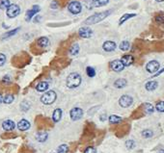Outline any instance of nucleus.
<instances>
[{
	"label": "nucleus",
	"mask_w": 164,
	"mask_h": 153,
	"mask_svg": "<svg viewBox=\"0 0 164 153\" xmlns=\"http://www.w3.org/2000/svg\"><path fill=\"white\" fill-rule=\"evenodd\" d=\"M102 48H103V50H104V51L111 52V51H114L115 49H116V43H115L114 41H105V43H103Z\"/></svg>",
	"instance_id": "9b49d317"
},
{
	"label": "nucleus",
	"mask_w": 164,
	"mask_h": 153,
	"mask_svg": "<svg viewBox=\"0 0 164 153\" xmlns=\"http://www.w3.org/2000/svg\"><path fill=\"white\" fill-rule=\"evenodd\" d=\"M69 146L67 145H61L58 147V153H68Z\"/></svg>",
	"instance_id": "2f4dec72"
},
{
	"label": "nucleus",
	"mask_w": 164,
	"mask_h": 153,
	"mask_svg": "<svg viewBox=\"0 0 164 153\" xmlns=\"http://www.w3.org/2000/svg\"><path fill=\"white\" fill-rule=\"evenodd\" d=\"M157 86H158V83L156 81H149L148 83H146L145 88L149 92H153L157 88Z\"/></svg>",
	"instance_id": "a211bd4d"
},
{
	"label": "nucleus",
	"mask_w": 164,
	"mask_h": 153,
	"mask_svg": "<svg viewBox=\"0 0 164 153\" xmlns=\"http://www.w3.org/2000/svg\"><path fill=\"white\" fill-rule=\"evenodd\" d=\"M19 28H17V29H14V30H12V31L10 32H8V33H6V34H4L2 36V40H5V39H8V38H10L12 37V36H14V35H16L17 34V32H19Z\"/></svg>",
	"instance_id": "393cba45"
},
{
	"label": "nucleus",
	"mask_w": 164,
	"mask_h": 153,
	"mask_svg": "<svg viewBox=\"0 0 164 153\" xmlns=\"http://www.w3.org/2000/svg\"><path fill=\"white\" fill-rule=\"evenodd\" d=\"M10 1L9 0H0V9L4 10V9H7L9 6H10Z\"/></svg>",
	"instance_id": "7c9ffc66"
},
{
	"label": "nucleus",
	"mask_w": 164,
	"mask_h": 153,
	"mask_svg": "<svg viewBox=\"0 0 164 153\" xmlns=\"http://www.w3.org/2000/svg\"><path fill=\"white\" fill-rule=\"evenodd\" d=\"M14 99H15L14 95L11 94H6L5 97H3V102H4V103H6V104H11L12 102L14 101Z\"/></svg>",
	"instance_id": "cd10ccee"
},
{
	"label": "nucleus",
	"mask_w": 164,
	"mask_h": 153,
	"mask_svg": "<svg viewBox=\"0 0 164 153\" xmlns=\"http://www.w3.org/2000/svg\"><path fill=\"white\" fill-rule=\"evenodd\" d=\"M156 108V110L158 111V112L163 113V112H164V101H159V102H157Z\"/></svg>",
	"instance_id": "473e14b6"
},
{
	"label": "nucleus",
	"mask_w": 164,
	"mask_h": 153,
	"mask_svg": "<svg viewBox=\"0 0 164 153\" xmlns=\"http://www.w3.org/2000/svg\"><path fill=\"white\" fill-rule=\"evenodd\" d=\"M78 52H79V45H78L77 43H74V45L69 48V54H71L72 56H74V55H76Z\"/></svg>",
	"instance_id": "b1692460"
},
{
	"label": "nucleus",
	"mask_w": 164,
	"mask_h": 153,
	"mask_svg": "<svg viewBox=\"0 0 164 153\" xmlns=\"http://www.w3.org/2000/svg\"><path fill=\"white\" fill-rule=\"evenodd\" d=\"M78 34H79V36L81 38L88 39L92 36L93 31L89 28V27H81V28L79 29V31H78Z\"/></svg>",
	"instance_id": "9d476101"
},
{
	"label": "nucleus",
	"mask_w": 164,
	"mask_h": 153,
	"mask_svg": "<svg viewBox=\"0 0 164 153\" xmlns=\"http://www.w3.org/2000/svg\"><path fill=\"white\" fill-rule=\"evenodd\" d=\"M110 68L112 70L116 71V72H120L124 68V65L121 60H115V61H112L110 63Z\"/></svg>",
	"instance_id": "1a4fd4ad"
},
{
	"label": "nucleus",
	"mask_w": 164,
	"mask_h": 153,
	"mask_svg": "<svg viewBox=\"0 0 164 153\" xmlns=\"http://www.w3.org/2000/svg\"><path fill=\"white\" fill-rule=\"evenodd\" d=\"M126 84H127V81L126 79H124V78H120V79H117L114 82V86L118 89H122V88H124V87L126 86Z\"/></svg>",
	"instance_id": "aec40b11"
},
{
	"label": "nucleus",
	"mask_w": 164,
	"mask_h": 153,
	"mask_svg": "<svg viewBox=\"0 0 164 153\" xmlns=\"http://www.w3.org/2000/svg\"><path fill=\"white\" fill-rule=\"evenodd\" d=\"M20 13V8L16 4H12L7 8V16L11 19L17 17Z\"/></svg>",
	"instance_id": "20e7f679"
},
{
	"label": "nucleus",
	"mask_w": 164,
	"mask_h": 153,
	"mask_svg": "<svg viewBox=\"0 0 164 153\" xmlns=\"http://www.w3.org/2000/svg\"><path fill=\"white\" fill-rule=\"evenodd\" d=\"M37 44L39 46L44 48V47L48 46V44H49V40H48L47 37H42L37 41Z\"/></svg>",
	"instance_id": "6ab92c4d"
},
{
	"label": "nucleus",
	"mask_w": 164,
	"mask_h": 153,
	"mask_svg": "<svg viewBox=\"0 0 164 153\" xmlns=\"http://www.w3.org/2000/svg\"><path fill=\"white\" fill-rule=\"evenodd\" d=\"M109 2V0H93V5L95 7H102Z\"/></svg>",
	"instance_id": "5701e85b"
},
{
	"label": "nucleus",
	"mask_w": 164,
	"mask_h": 153,
	"mask_svg": "<svg viewBox=\"0 0 164 153\" xmlns=\"http://www.w3.org/2000/svg\"><path fill=\"white\" fill-rule=\"evenodd\" d=\"M56 97H57L56 92H53V91H49V92H45L44 94L42 95L41 101L45 105H50L56 100Z\"/></svg>",
	"instance_id": "7ed1b4c3"
},
{
	"label": "nucleus",
	"mask_w": 164,
	"mask_h": 153,
	"mask_svg": "<svg viewBox=\"0 0 164 153\" xmlns=\"http://www.w3.org/2000/svg\"><path fill=\"white\" fill-rule=\"evenodd\" d=\"M156 21H157V22H162V21H164V17H156Z\"/></svg>",
	"instance_id": "58836bf2"
},
{
	"label": "nucleus",
	"mask_w": 164,
	"mask_h": 153,
	"mask_svg": "<svg viewBox=\"0 0 164 153\" xmlns=\"http://www.w3.org/2000/svg\"><path fill=\"white\" fill-rule=\"evenodd\" d=\"M68 10L71 12L72 14H79L81 10H82V7H81V4L79 2L77 1H72L69 4L68 6Z\"/></svg>",
	"instance_id": "423d86ee"
},
{
	"label": "nucleus",
	"mask_w": 164,
	"mask_h": 153,
	"mask_svg": "<svg viewBox=\"0 0 164 153\" xmlns=\"http://www.w3.org/2000/svg\"><path fill=\"white\" fill-rule=\"evenodd\" d=\"M143 106H144V110H145L146 114H153V113H154V106H153L151 104H150V103H145Z\"/></svg>",
	"instance_id": "a878e982"
},
{
	"label": "nucleus",
	"mask_w": 164,
	"mask_h": 153,
	"mask_svg": "<svg viewBox=\"0 0 164 153\" xmlns=\"http://www.w3.org/2000/svg\"><path fill=\"white\" fill-rule=\"evenodd\" d=\"M126 146L129 149H132V148H134V146H135V143H134V141L133 140H129V141H126Z\"/></svg>",
	"instance_id": "c9c22d12"
},
{
	"label": "nucleus",
	"mask_w": 164,
	"mask_h": 153,
	"mask_svg": "<svg viewBox=\"0 0 164 153\" xmlns=\"http://www.w3.org/2000/svg\"><path fill=\"white\" fill-rule=\"evenodd\" d=\"M62 114H63L62 110L59 109V108H57V109L54 110V112L52 114V121L55 122V123H56V122H58L60 119H61Z\"/></svg>",
	"instance_id": "dca6fc26"
},
{
	"label": "nucleus",
	"mask_w": 164,
	"mask_h": 153,
	"mask_svg": "<svg viewBox=\"0 0 164 153\" xmlns=\"http://www.w3.org/2000/svg\"><path fill=\"white\" fill-rule=\"evenodd\" d=\"M39 11H40V7L37 6V5H35L34 7L31 9V10L27 11V13H26V20H27V21H30V19H32L33 16L37 14Z\"/></svg>",
	"instance_id": "ddd939ff"
},
{
	"label": "nucleus",
	"mask_w": 164,
	"mask_h": 153,
	"mask_svg": "<svg viewBox=\"0 0 164 153\" xmlns=\"http://www.w3.org/2000/svg\"><path fill=\"white\" fill-rule=\"evenodd\" d=\"M69 116H71V119L74 121H78V119H80L82 118V116H83V110L78 107L72 108L71 110V112H69Z\"/></svg>",
	"instance_id": "39448f33"
},
{
	"label": "nucleus",
	"mask_w": 164,
	"mask_h": 153,
	"mask_svg": "<svg viewBox=\"0 0 164 153\" xmlns=\"http://www.w3.org/2000/svg\"><path fill=\"white\" fill-rule=\"evenodd\" d=\"M105 119H106V115H101V121H104Z\"/></svg>",
	"instance_id": "a19ab883"
},
{
	"label": "nucleus",
	"mask_w": 164,
	"mask_h": 153,
	"mask_svg": "<svg viewBox=\"0 0 164 153\" xmlns=\"http://www.w3.org/2000/svg\"><path fill=\"white\" fill-rule=\"evenodd\" d=\"M5 62H6V56L4 54L0 53V67H2L5 64Z\"/></svg>",
	"instance_id": "4c0bfd02"
},
{
	"label": "nucleus",
	"mask_w": 164,
	"mask_h": 153,
	"mask_svg": "<svg viewBox=\"0 0 164 153\" xmlns=\"http://www.w3.org/2000/svg\"><path fill=\"white\" fill-rule=\"evenodd\" d=\"M47 137H48V134L45 131H40V132H38L37 135H36V139H37L38 142H40V143L45 142L47 139Z\"/></svg>",
	"instance_id": "f3484780"
},
{
	"label": "nucleus",
	"mask_w": 164,
	"mask_h": 153,
	"mask_svg": "<svg viewBox=\"0 0 164 153\" xmlns=\"http://www.w3.org/2000/svg\"><path fill=\"white\" fill-rule=\"evenodd\" d=\"M84 153H97V150L95 147H93V146H89V147H87L85 149Z\"/></svg>",
	"instance_id": "e433bc0d"
},
{
	"label": "nucleus",
	"mask_w": 164,
	"mask_h": 153,
	"mask_svg": "<svg viewBox=\"0 0 164 153\" xmlns=\"http://www.w3.org/2000/svg\"><path fill=\"white\" fill-rule=\"evenodd\" d=\"M111 11H106V12H102V13H98V14H93V16H91L90 17H88V19L85 20V24H96V23H99V21H101L105 19V17H107L109 14H110Z\"/></svg>",
	"instance_id": "f257e3e1"
},
{
	"label": "nucleus",
	"mask_w": 164,
	"mask_h": 153,
	"mask_svg": "<svg viewBox=\"0 0 164 153\" xmlns=\"http://www.w3.org/2000/svg\"><path fill=\"white\" fill-rule=\"evenodd\" d=\"M51 8H54V9L57 8V2L56 1H54V2L51 3Z\"/></svg>",
	"instance_id": "ea45409f"
},
{
	"label": "nucleus",
	"mask_w": 164,
	"mask_h": 153,
	"mask_svg": "<svg viewBox=\"0 0 164 153\" xmlns=\"http://www.w3.org/2000/svg\"><path fill=\"white\" fill-rule=\"evenodd\" d=\"M129 46H130V44H129V41H124L120 44V49L123 50V51H126V50L129 49Z\"/></svg>",
	"instance_id": "c756f323"
},
{
	"label": "nucleus",
	"mask_w": 164,
	"mask_h": 153,
	"mask_svg": "<svg viewBox=\"0 0 164 153\" xmlns=\"http://www.w3.org/2000/svg\"><path fill=\"white\" fill-rule=\"evenodd\" d=\"M48 87H49L48 83L42 81V82H40L38 84L37 87H36V89H37L38 92H44V91H47V90L48 89Z\"/></svg>",
	"instance_id": "412c9836"
},
{
	"label": "nucleus",
	"mask_w": 164,
	"mask_h": 153,
	"mask_svg": "<svg viewBox=\"0 0 164 153\" xmlns=\"http://www.w3.org/2000/svg\"><path fill=\"white\" fill-rule=\"evenodd\" d=\"M3 102V96H2V94H0V104H1Z\"/></svg>",
	"instance_id": "79ce46f5"
},
{
	"label": "nucleus",
	"mask_w": 164,
	"mask_h": 153,
	"mask_svg": "<svg viewBox=\"0 0 164 153\" xmlns=\"http://www.w3.org/2000/svg\"><path fill=\"white\" fill-rule=\"evenodd\" d=\"M158 68H159V63L157 62V61H151V62H149L147 65H146V70H147L148 72H150V73H154V72H156L157 70H158Z\"/></svg>",
	"instance_id": "6e6552de"
},
{
	"label": "nucleus",
	"mask_w": 164,
	"mask_h": 153,
	"mask_svg": "<svg viewBox=\"0 0 164 153\" xmlns=\"http://www.w3.org/2000/svg\"><path fill=\"white\" fill-rule=\"evenodd\" d=\"M142 136L146 138V139H149V138H151L154 136V133H153V131L150 130V129H146V130L142 131Z\"/></svg>",
	"instance_id": "c85d7f7f"
},
{
	"label": "nucleus",
	"mask_w": 164,
	"mask_h": 153,
	"mask_svg": "<svg viewBox=\"0 0 164 153\" xmlns=\"http://www.w3.org/2000/svg\"><path fill=\"white\" fill-rule=\"evenodd\" d=\"M156 1H157V2H163L164 0H156Z\"/></svg>",
	"instance_id": "37998d69"
},
{
	"label": "nucleus",
	"mask_w": 164,
	"mask_h": 153,
	"mask_svg": "<svg viewBox=\"0 0 164 153\" xmlns=\"http://www.w3.org/2000/svg\"><path fill=\"white\" fill-rule=\"evenodd\" d=\"M132 103H133V99L131 96H129V95H123V96H121V98L119 99L120 106L123 108H127V107L131 106Z\"/></svg>",
	"instance_id": "0eeeda50"
},
{
	"label": "nucleus",
	"mask_w": 164,
	"mask_h": 153,
	"mask_svg": "<svg viewBox=\"0 0 164 153\" xmlns=\"http://www.w3.org/2000/svg\"><path fill=\"white\" fill-rule=\"evenodd\" d=\"M122 121H123L122 118L119 116L112 115V116H109V122H110L111 124H118V123H120Z\"/></svg>",
	"instance_id": "4be33fe9"
},
{
	"label": "nucleus",
	"mask_w": 164,
	"mask_h": 153,
	"mask_svg": "<svg viewBox=\"0 0 164 153\" xmlns=\"http://www.w3.org/2000/svg\"><path fill=\"white\" fill-rule=\"evenodd\" d=\"M86 70H87V74H88V76H89V77H94L96 75L95 68H93L92 67H88Z\"/></svg>",
	"instance_id": "72a5a7b5"
},
{
	"label": "nucleus",
	"mask_w": 164,
	"mask_h": 153,
	"mask_svg": "<svg viewBox=\"0 0 164 153\" xmlns=\"http://www.w3.org/2000/svg\"><path fill=\"white\" fill-rule=\"evenodd\" d=\"M121 61H122L124 67H126H126H129V65L133 64V62H134V58H133V56H131V55H124V56H123V58Z\"/></svg>",
	"instance_id": "2eb2a0df"
},
{
	"label": "nucleus",
	"mask_w": 164,
	"mask_h": 153,
	"mask_svg": "<svg viewBox=\"0 0 164 153\" xmlns=\"http://www.w3.org/2000/svg\"><path fill=\"white\" fill-rule=\"evenodd\" d=\"M2 127L5 131H12L15 129L16 125H15V122L13 121H11V119H7V121H5L2 123Z\"/></svg>",
	"instance_id": "f8f14e48"
},
{
	"label": "nucleus",
	"mask_w": 164,
	"mask_h": 153,
	"mask_svg": "<svg viewBox=\"0 0 164 153\" xmlns=\"http://www.w3.org/2000/svg\"><path fill=\"white\" fill-rule=\"evenodd\" d=\"M20 107H21V110L24 111V112H26V111H28V110H29V108H30V104H29L27 101H23L22 103L20 104Z\"/></svg>",
	"instance_id": "f704fd0d"
},
{
	"label": "nucleus",
	"mask_w": 164,
	"mask_h": 153,
	"mask_svg": "<svg viewBox=\"0 0 164 153\" xmlns=\"http://www.w3.org/2000/svg\"><path fill=\"white\" fill-rule=\"evenodd\" d=\"M136 14H124V16L121 17V19H120V22H119V24H123V23L126 21V20L127 19H129L130 17H135Z\"/></svg>",
	"instance_id": "bb28decb"
},
{
	"label": "nucleus",
	"mask_w": 164,
	"mask_h": 153,
	"mask_svg": "<svg viewBox=\"0 0 164 153\" xmlns=\"http://www.w3.org/2000/svg\"><path fill=\"white\" fill-rule=\"evenodd\" d=\"M17 128L20 131H26L30 128V122L26 119H21V121L17 123Z\"/></svg>",
	"instance_id": "4468645a"
},
{
	"label": "nucleus",
	"mask_w": 164,
	"mask_h": 153,
	"mask_svg": "<svg viewBox=\"0 0 164 153\" xmlns=\"http://www.w3.org/2000/svg\"><path fill=\"white\" fill-rule=\"evenodd\" d=\"M81 84V76L77 72H72L67 77V87L69 89L77 88Z\"/></svg>",
	"instance_id": "f03ea898"
}]
</instances>
